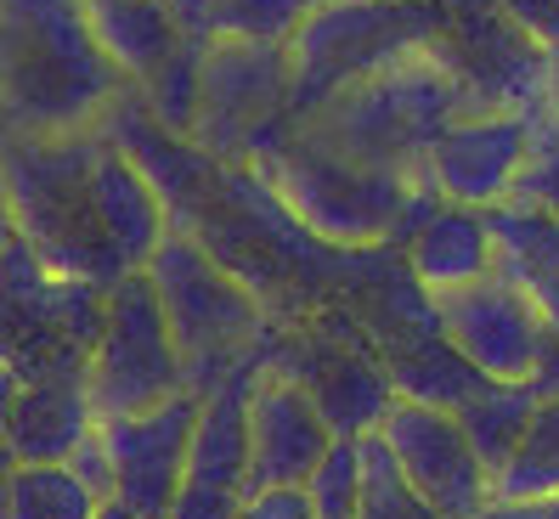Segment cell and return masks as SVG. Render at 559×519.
<instances>
[{"label": "cell", "mask_w": 559, "mask_h": 519, "mask_svg": "<svg viewBox=\"0 0 559 519\" xmlns=\"http://www.w3.org/2000/svg\"><path fill=\"white\" fill-rule=\"evenodd\" d=\"M480 519H559V497H537V503H491Z\"/></svg>", "instance_id": "cell-33"}, {"label": "cell", "mask_w": 559, "mask_h": 519, "mask_svg": "<svg viewBox=\"0 0 559 519\" xmlns=\"http://www.w3.org/2000/svg\"><path fill=\"white\" fill-rule=\"evenodd\" d=\"M96 519H142V514H130L124 503H103V514H96Z\"/></svg>", "instance_id": "cell-37"}, {"label": "cell", "mask_w": 559, "mask_h": 519, "mask_svg": "<svg viewBox=\"0 0 559 519\" xmlns=\"http://www.w3.org/2000/svg\"><path fill=\"white\" fill-rule=\"evenodd\" d=\"M130 90L85 0H0V124L7 136H69L103 124Z\"/></svg>", "instance_id": "cell-1"}, {"label": "cell", "mask_w": 559, "mask_h": 519, "mask_svg": "<svg viewBox=\"0 0 559 519\" xmlns=\"http://www.w3.org/2000/svg\"><path fill=\"white\" fill-rule=\"evenodd\" d=\"M69 469H74V474H80V480H85L103 503H114V458H108V446H103V430H96V435L74 451Z\"/></svg>", "instance_id": "cell-32"}, {"label": "cell", "mask_w": 559, "mask_h": 519, "mask_svg": "<svg viewBox=\"0 0 559 519\" xmlns=\"http://www.w3.org/2000/svg\"><path fill=\"white\" fill-rule=\"evenodd\" d=\"M181 389H187V362H181L170 322H164L158 288L147 271H130L108 288V322L85 362L91 412L96 424H108V418L164 407Z\"/></svg>", "instance_id": "cell-7"}, {"label": "cell", "mask_w": 559, "mask_h": 519, "mask_svg": "<svg viewBox=\"0 0 559 519\" xmlns=\"http://www.w3.org/2000/svg\"><path fill=\"white\" fill-rule=\"evenodd\" d=\"M91 186H96V209H103L108 243L119 249L124 271H147V260L176 232V220L164 209L153 176L108 136V130H103V147H96V165H91Z\"/></svg>", "instance_id": "cell-17"}, {"label": "cell", "mask_w": 559, "mask_h": 519, "mask_svg": "<svg viewBox=\"0 0 559 519\" xmlns=\"http://www.w3.org/2000/svg\"><path fill=\"white\" fill-rule=\"evenodd\" d=\"M96 147H103V124L69 130V136H7L0 142V186H7L17 238L40 254L51 277L114 288L130 271L108 243L103 209H96Z\"/></svg>", "instance_id": "cell-3"}, {"label": "cell", "mask_w": 559, "mask_h": 519, "mask_svg": "<svg viewBox=\"0 0 559 519\" xmlns=\"http://www.w3.org/2000/svg\"><path fill=\"white\" fill-rule=\"evenodd\" d=\"M436 316H441V334L491 384H532L543 350L554 339V328L532 305V294L514 288L503 271H491L469 288H452V294H436Z\"/></svg>", "instance_id": "cell-11"}, {"label": "cell", "mask_w": 559, "mask_h": 519, "mask_svg": "<svg viewBox=\"0 0 559 519\" xmlns=\"http://www.w3.org/2000/svg\"><path fill=\"white\" fill-rule=\"evenodd\" d=\"M356 458H361V503H356V519H447L441 508H430L413 480L396 469L390 446L379 435H361L356 440Z\"/></svg>", "instance_id": "cell-26"}, {"label": "cell", "mask_w": 559, "mask_h": 519, "mask_svg": "<svg viewBox=\"0 0 559 519\" xmlns=\"http://www.w3.org/2000/svg\"><path fill=\"white\" fill-rule=\"evenodd\" d=\"M12 238H17V220H12V204H7V186H0V260H7Z\"/></svg>", "instance_id": "cell-35"}, {"label": "cell", "mask_w": 559, "mask_h": 519, "mask_svg": "<svg viewBox=\"0 0 559 519\" xmlns=\"http://www.w3.org/2000/svg\"><path fill=\"white\" fill-rule=\"evenodd\" d=\"M537 407H543V396L532 384H486L480 396L457 412V424H464L469 446L480 451V463L491 469V480L509 469V458L520 451L525 430H532Z\"/></svg>", "instance_id": "cell-22"}, {"label": "cell", "mask_w": 559, "mask_h": 519, "mask_svg": "<svg viewBox=\"0 0 559 519\" xmlns=\"http://www.w3.org/2000/svg\"><path fill=\"white\" fill-rule=\"evenodd\" d=\"M85 12H91L96 35H103L108 57L119 62V74L130 85H142L187 40L170 0H85Z\"/></svg>", "instance_id": "cell-21"}, {"label": "cell", "mask_w": 559, "mask_h": 519, "mask_svg": "<svg viewBox=\"0 0 559 519\" xmlns=\"http://www.w3.org/2000/svg\"><path fill=\"white\" fill-rule=\"evenodd\" d=\"M402 260H407V271L430 288V294L469 288V282L498 271V232H491V215L469 209V204L436 198L430 215H424L413 226V238L402 243Z\"/></svg>", "instance_id": "cell-18"}, {"label": "cell", "mask_w": 559, "mask_h": 519, "mask_svg": "<svg viewBox=\"0 0 559 519\" xmlns=\"http://www.w3.org/2000/svg\"><path fill=\"white\" fill-rule=\"evenodd\" d=\"M147 277L158 288L164 322L181 345L187 389H199V396H210L249 350H260L272 328L266 322L272 311L254 300V288L238 271H226L192 232L164 238V249L147 260Z\"/></svg>", "instance_id": "cell-5"}, {"label": "cell", "mask_w": 559, "mask_h": 519, "mask_svg": "<svg viewBox=\"0 0 559 519\" xmlns=\"http://www.w3.org/2000/svg\"><path fill=\"white\" fill-rule=\"evenodd\" d=\"M486 215H491V232H498V271L532 294L543 322L559 334V220L520 198L486 209Z\"/></svg>", "instance_id": "cell-19"}, {"label": "cell", "mask_w": 559, "mask_h": 519, "mask_svg": "<svg viewBox=\"0 0 559 519\" xmlns=\"http://www.w3.org/2000/svg\"><path fill=\"white\" fill-rule=\"evenodd\" d=\"M294 96V69L288 46H254V40H210L204 57V96L199 119H192V147L215 165L243 170L254 147L283 130Z\"/></svg>", "instance_id": "cell-9"}, {"label": "cell", "mask_w": 559, "mask_h": 519, "mask_svg": "<svg viewBox=\"0 0 559 519\" xmlns=\"http://www.w3.org/2000/svg\"><path fill=\"white\" fill-rule=\"evenodd\" d=\"M447 23V0H317V12L288 40L294 96L288 113L311 119L328 96L368 80L413 51H430Z\"/></svg>", "instance_id": "cell-6"}, {"label": "cell", "mask_w": 559, "mask_h": 519, "mask_svg": "<svg viewBox=\"0 0 559 519\" xmlns=\"http://www.w3.org/2000/svg\"><path fill=\"white\" fill-rule=\"evenodd\" d=\"M520 204H537L559 220V130L537 119V147H532V165H525L520 186H514Z\"/></svg>", "instance_id": "cell-29"}, {"label": "cell", "mask_w": 559, "mask_h": 519, "mask_svg": "<svg viewBox=\"0 0 559 519\" xmlns=\"http://www.w3.org/2000/svg\"><path fill=\"white\" fill-rule=\"evenodd\" d=\"M204 396L181 389L164 407L130 412V418H108L103 446L114 458V503H124L142 519H164L187 480V451H192V430H199Z\"/></svg>", "instance_id": "cell-13"}, {"label": "cell", "mask_w": 559, "mask_h": 519, "mask_svg": "<svg viewBox=\"0 0 559 519\" xmlns=\"http://www.w3.org/2000/svg\"><path fill=\"white\" fill-rule=\"evenodd\" d=\"M0 435L12 440L17 463H69L96 435V412L85 396V367H62L17 384Z\"/></svg>", "instance_id": "cell-16"}, {"label": "cell", "mask_w": 559, "mask_h": 519, "mask_svg": "<svg viewBox=\"0 0 559 519\" xmlns=\"http://www.w3.org/2000/svg\"><path fill=\"white\" fill-rule=\"evenodd\" d=\"M103 497L69 469V463H23L12 480L7 519H96Z\"/></svg>", "instance_id": "cell-25"}, {"label": "cell", "mask_w": 559, "mask_h": 519, "mask_svg": "<svg viewBox=\"0 0 559 519\" xmlns=\"http://www.w3.org/2000/svg\"><path fill=\"white\" fill-rule=\"evenodd\" d=\"M498 7H503L543 51L559 57V0H498Z\"/></svg>", "instance_id": "cell-30"}, {"label": "cell", "mask_w": 559, "mask_h": 519, "mask_svg": "<svg viewBox=\"0 0 559 519\" xmlns=\"http://www.w3.org/2000/svg\"><path fill=\"white\" fill-rule=\"evenodd\" d=\"M266 373V339L226 373L199 412L187 451V480L164 519H238L249 503V396Z\"/></svg>", "instance_id": "cell-10"}, {"label": "cell", "mask_w": 559, "mask_h": 519, "mask_svg": "<svg viewBox=\"0 0 559 519\" xmlns=\"http://www.w3.org/2000/svg\"><path fill=\"white\" fill-rule=\"evenodd\" d=\"M537 497H559V401L537 407L509 469L491 480V503H537Z\"/></svg>", "instance_id": "cell-24"}, {"label": "cell", "mask_w": 559, "mask_h": 519, "mask_svg": "<svg viewBox=\"0 0 559 519\" xmlns=\"http://www.w3.org/2000/svg\"><path fill=\"white\" fill-rule=\"evenodd\" d=\"M0 142H7V124H0Z\"/></svg>", "instance_id": "cell-38"}, {"label": "cell", "mask_w": 559, "mask_h": 519, "mask_svg": "<svg viewBox=\"0 0 559 519\" xmlns=\"http://www.w3.org/2000/svg\"><path fill=\"white\" fill-rule=\"evenodd\" d=\"M537 119H543V124H554V130H559V74H554V90H548V108H543V113H537Z\"/></svg>", "instance_id": "cell-36"}, {"label": "cell", "mask_w": 559, "mask_h": 519, "mask_svg": "<svg viewBox=\"0 0 559 519\" xmlns=\"http://www.w3.org/2000/svg\"><path fill=\"white\" fill-rule=\"evenodd\" d=\"M469 113H480L475 96L457 85L430 51H413V57L390 62V69H379L368 80L345 85L340 96H328L311 119H294V124H300L311 142L334 147V153L356 158V165H368V170L424 181L430 147Z\"/></svg>", "instance_id": "cell-4"}, {"label": "cell", "mask_w": 559, "mask_h": 519, "mask_svg": "<svg viewBox=\"0 0 559 519\" xmlns=\"http://www.w3.org/2000/svg\"><path fill=\"white\" fill-rule=\"evenodd\" d=\"M17 451H12V440L0 435V519H7V508H12V480H17Z\"/></svg>", "instance_id": "cell-34"}, {"label": "cell", "mask_w": 559, "mask_h": 519, "mask_svg": "<svg viewBox=\"0 0 559 519\" xmlns=\"http://www.w3.org/2000/svg\"><path fill=\"white\" fill-rule=\"evenodd\" d=\"M204 57H210V40L187 35V40H181V46L164 57L147 80H142V85H130V90H136V102L147 108V119L164 130V136H176V142H187V136H192V119H199Z\"/></svg>", "instance_id": "cell-23"}, {"label": "cell", "mask_w": 559, "mask_h": 519, "mask_svg": "<svg viewBox=\"0 0 559 519\" xmlns=\"http://www.w3.org/2000/svg\"><path fill=\"white\" fill-rule=\"evenodd\" d=\"M243 170H254L311 238L334 249H384V243L402 249L413 238V226L441 198L424 181L368 170L356 158L311 142L294 119L254 147Z\"/></svg>", "instance_id": "cell-2"}, {"label": "cell", "mask_w": 559, "mask_h": 519, "mask_svg": "<svg viewBox=\"0 0 559 519\" xmlns=\"http://www.w3.org/2000/svg\"><path fill=\"white\" fill-rule=\"evenodd\" d=\"M238 519H317V514H311L306 485H283V492H254Z\"/></svg>", "instance_id": "cell-31"}, {"label": "cell", "mask_w": 559, "mask_h": 519, "mask_svg": "<svg viewBox=\"0 0 559 519\" xmlns=\"http://www.w3.org/2000/svg\"><path fill=\"white\" fill-rule=\"evenodd\" d=\"M306 497H311V514H317V519H356V503H361V458H356V440H334L328 463L311 474Z\"/></svg>", "instance_id": "cell-28"}, {"label": "cell", "mask_w": 559, "mask_h": 519, "mask_svg": "<svg viewBox=\"0 0 559 519\" xmlns=\"http://www.w3.org/2000/svg\"><path fill=\"white\" fill-rule=\"evenodd\" d=\"M311 12L317 0H210V40L288 46Z\"/></svg>", "instance_id": "cell-27"}, {"label": "cell", "mask_w": 559, "mask_h": 519, "mask_svg": "<svg viewBox=\"0 0 559 519\" xmlns=\"http://www.w3.org/2000/svg\"><path fill=\"white\" fill-rule=\"evenodd\" d=\"M379 440L390 446L396 469L413 480V492L430 508H441L447 519H480L491 508V469L469 446L457 412L396 401L379 424Z\"/></svg>", "instance_id": "cell-12"}, {"label": "cell", "mask_w": 559, "mask_h": 519, "mask_svg": "<svg viewBox=\"0 0 559 519\" xmlns=\"http://www.w3.org/2000/svg\"><path fill=\"white\" fill-rule=\"evenodd\" d=\"M379 362H384L390 384H396V401L441 407V412H464L480 389L491 384L441 328H436V334H418V339H407V345L379 350Z\"/></svg>", "instance_id": "cell-20"}, {"label": "cell", "mask_w": 559, "mask_h": 519, "mask_svg": "<svg viewBox=\"0 0 559 519\" xmlns=\"http://www.w3.org/2000/svg\"><path fill=\"white\" fill-rule=\"evenodd\" d=\"M322 407L283 373H260L249 396V497L254 492H283V485H311V474L334 451Z\"/></svg>", "instance_id": "cell-15"}, {"label": "cell", "mask_w": 559, "mask_h": 519, "mask_svg": "<svg viewBox=\"0 0 559 519\" xmlns=\"http://www.w3.org/2000/svg\"><path fill=\"white\" fill-rule=\"evenodd\" d=\"M537 113H469L424 158V186H436L447 204L498 209L514 198V186L532 165Z\"/></svg>", "instance_id": "cell-14"}, {"label": "cell", "mask_w": 559, "mask_h": 519, "mask_svg": "<svg viewBox=\"0 0 559 519\" xmlns=\"http://www.w3.org/2000/svg\"><path fill=\"white\" fill-rule=\"evenodd\" d=\"M430 57L475 96L480 113H543L559 57L543 51L498 0H447Z\"/></svg>", "instance_id": "cell-8"}]
</instances>
